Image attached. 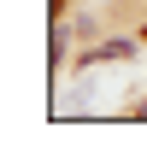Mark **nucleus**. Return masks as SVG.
I'll return each mask as SVG.
<instances>
[{
	"label": "nucleus",
	"instance_id": "1",
	"mask_svg": "<svg viewBox=\"0 0 147 147\" xmlns=\"http://www.w3.org/2000/svg\"><path fill=\"white\" fill-rule=\"evenodd\" d=\"M94 59H106V65H112V59H129V41H112V47H100Z\"/></svg>",
	"mask_w": 147,
	"mask_h": 147
}]
</instances>
